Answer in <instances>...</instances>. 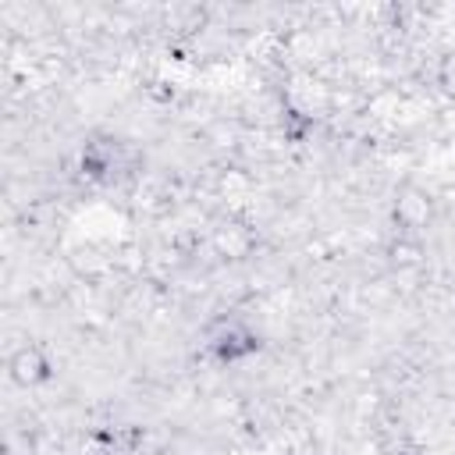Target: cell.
Listing matches in <instances>:
<instances>
[{
  "label": "cell",
  "mask_w": 455,
  "mask_h": 455,
  "mask_svg": "<svg viewBox=\"0 0 455 455\" xmlns=\"http://www.w3.org/2000/svg\"><path fill=\"white\" fill-rule=\"evenodd\" d=\"M206 348H210L220 363H238V359H245V355H252V352L259 348V334H256L245 320L228 316V320H217V323L210 327Z\"/></svg>",
  "instance_id": "obj_1"
},
{
  "label": "cell",
  "mask_w": 455,
  "mask_h": 455,
  "mask_svg": "<svg viewBox=\"0 0 455 455\" xmlns=\"http://www.w3.org/2000/svg\"><path fill=\"white\" fill-rule=\"evenodd\" d=\"M11 377L18 380V384H39V380H46L50 377V363L43 359V352L39 348H18L14 355H11Z\"/></svg>",
  "instance_id": "obj_2"
}]
</instances>
